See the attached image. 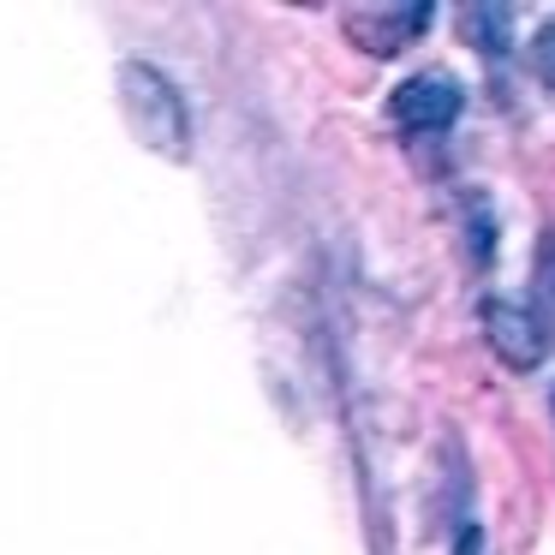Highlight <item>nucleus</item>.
<instances>
[{
	"mask_svg": "<svg viewBox=\"0 0 555 555\" xmlns=\"http://www.w3.org/2000/svg\"><path fill=\"white\" fill-rule=\"evenodd\" d=\"M120 96H126V114H132L138 138H144L150 150H162V156L180 162L185 144H192V120H185V96H180V90H173L156 66L126 61L120 66Z\"/></svg>",
	"mask_w": 555,
	"mask_h": 555,
	"instance_id": "1",
	"label": "nucleus"
},
{
	"mask_svg": "<svg viewBox=\"0 0 555 555\" xmlns=\"http://www.w3.org/2000/svg\"><path fill=\"white\" fill-rule=\"evenodd\" d=\"M388 108H395V126H406L412 138L442 132V126L460 114V85L448 73H424V78H412V85H400Z\"/></svg>",
	"mask_w": 555,
	"mask_h": 555,
	"instance_id": "2",
	"label": "nucleus"
},
{
	"mask_svg": "<svg viewBox=\"0 0 555 555\" xmlns=\"http://www.w3.org/2000/svg\"><path fill=\"white\" fill-rule=\"evenodd\" d=\"M424 25H430V13H424V7L395 13V18H347V30L359 37V49H371V54H400Z\"/></svg>",
	"mask_w": 555,
	"mask_h": 555,
	"instance_id": "3",
	"label": "nucleus"
},
{
	"mask_svg": "<svg viewBox=\"0 0 555 555\" xmlns=\"http://www.w3.org/2000/svg\"><path fill=\"white\" fill-rule=\"evenodd\" d=\"M519 311H526V323L543 335V347H555V240L543 245L538 275H531V299L519 305Z\"/></svg>",
	"mask_w": 555,
	"mask_h": 555,
	"instance_id": "4",
	"label": "nucleus"
},
{
	"mask_svg": "<svg viewBox=\"0 0 555 555\" xmlns=\"http://www.w3.org/2000/svg\"><path fill=\"white\" fill-rule=\"evenodd\" d=\"M531 73H538V85H550L555 90V18H550V25H543L538 30V37H531Z\"/></svg>",
	"mask_w": 555,
	"mask_h": 555,
	"instance_id": "5",
	"label": "nucleus"
}]
</instances>
